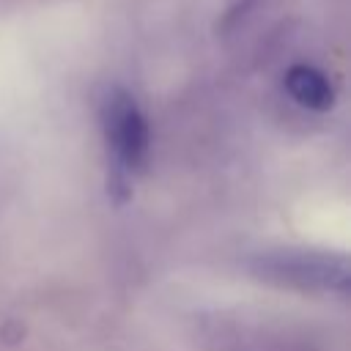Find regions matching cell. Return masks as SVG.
I'll return each mask as SVG.
<instances>
[{"label":"cell","instance_id":"6da1fadb","mask_svg":"<svg viewBox=\"0 0 351 351\" xmlns=\"http://www.w3.org/2000/svg\"><path fill=\"white\" fill-rule=\"evenodd\" d=\"M255 277L277 285H291L299 291L318 293H346L348 291V263L340 255L307 252V250H280L263 252L252 261Z\"/></svg>","mask_w":351,"mask_h":351},{"label":"cell","instance_id":"7a4b0ae2","mask_svg":"<svg viewBox=\"0 0 351 351\" xmlns=\"http://www.w3.org/2000/svg\"><path fill=\"white\" fill-rule=\"evenodd\" d=\"M101 129L107 151L118 173H137L148 159V123L134 101V96L123 88H110L101 99Z\"/></svg>","mask_w":351,"mask_h":351},{"label":"cell","instance_id":"3957f363","mask_svg":"<svg viewBox=\"0 0 351 351\" xmlns=\"http://www.w3.org/2000/svg\"><path fill=\"white\" fill-rule=\"evenodd\" d=\"M285 90L296 104H302L307 110L321 112L335 104V88H332L329 77L310 63H296L285 71Z\"/></svg>","mask_w":351,"mask_h":351}]
</instances>
